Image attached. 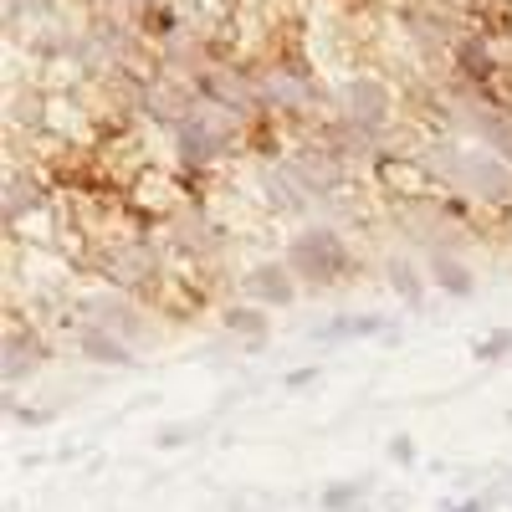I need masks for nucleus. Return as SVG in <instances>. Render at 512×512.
Here are the masks:
<instances>
[{"instance_id":"nucleus-4","label":"nucleus","mask_w":512,"mask_h":512,"mask_svg":"<svg viewBox=\"0 0 512 512\" xmlns=\"http://www.w3.org/2000/svg\"><path fill=\"white\" fill-rule=\"evenodd\" d=\"M359 497H369V482H364V477H354V482H328V487H323V507H328V512H349Z\"/></svg>"},{"instance_id":"nucleus-3","label":"nucleus","mask_w":512,"mask_h":512,"mask_svg":"<svg viewBox=\"0 0 512 512\" xmlns=\"http://www.w3.org/2000/svg\"><path fill=\"white\" fill-rule=\"evenodd\" d=\"M67 333H72V349L82 359H93V364H128L134 359V349H128L123 338H113V333H103L93 323H67Z\"/></svg>"},{"instance_id":"nucleus-6","label":"nucleus","mask_w":512,"mask_h":512,"mask_svg":"<svg viewBox=\"0 0 512 512\" xmlns=\"http://www.w3.org/2000/svg\"><path fill=\"white\" fill-rule=\"evenodd\" d=\"M451 512H497V497H472V502H461V507H451Z\"/></svg>"},{"instance_id":"nucleus-7","label":"nucleus","mask_w":512,"mask_h":512,"mask_svg":"<svg viewBox=\"0 0 512 512\" xmlns=\"http://www.w3.org/2000/svg\"><path fill=\"white\" fill-rule=\"evenodd\" d=\"M303 384H313V369H297V374H287V390H303Z\"/></svg>"},{"instance_id":"nucleus-5","label":"nucleus","mask_w":512,"mask_h":512,"mask_svg":"<svg viewBox=\"0 0 512 512\" xmlns=\"http://www.w3.org/2000/svg\"><path fill=\"white\" fill-rule=\"evenodd\" d=\"M512 349V333H492V344H477V359H502Z\"/></svg>"},{"instance_id":"nucleus-2","label":"nucleus","mask_w":512,"mask_h":512,"mask_svg":"<svg viewBox=\"0 0 512 512\" xmlns=\"http://www.w3.org/2000/svg\"><path fill=\"white\" fill-rule=\"evenodd\" d=\"M236 292L246 297V303H256V308H287V303H297L303 282L287 272V262H277V256H262V262H251V267L236 277Z\"/></svg>"},{"instance_id":"nucleus-1","label":"nucleus","mask_w":512,"mask_h":512,"mask_svg":"<svg viewBox=\"0 0 512 512\" xmlns=\"http://www.w3.org/2000/svg\"><path fill=\"white\" fill-rule=\"evenodd\" d=\"M282 262L287 272L303 282V292H323V287H344L354 282L369 262L344 241V231H338L333 221H308L297 226L282 246Z\"/></svg>"}]
</instances>
